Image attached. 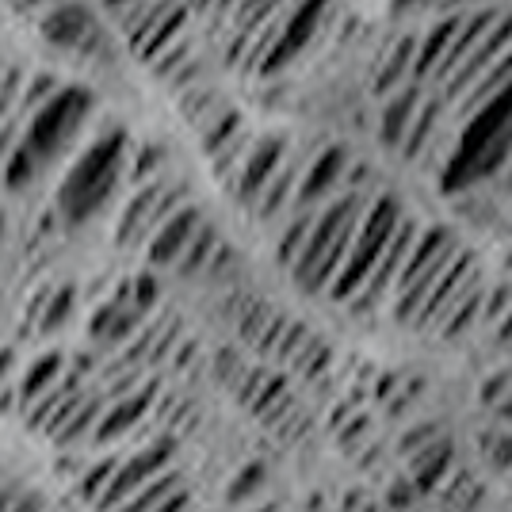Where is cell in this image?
<instances>
[{"mask_svg": "<svg viewBox=\"0 0 512 512\" xmlns=\"http://www.w3.org/2000/svg\"><path fill=\"white\" fill-rule=\"evenodd\" d=\"M172 455H176L172 440H165V436H161V440H153L150 448L134 451L130 459H123V463H119V470H115V478H111V486H107V493L100 497L96 512L123 509L134 493H142L153 478H161V474L169 470Z\"/></svg>", "mask_w": 512, "mask_h": 512, "instance_id": "5", "label": "cell"}, {"mask_svg": "<svg viewBox=\"0 0 512 512\" xmlns=\"http://www.w3.org/2000/svg\"><path fill=\"white\" fill-rule=\"evenodd\" d=\"M360 222H363L360 195H344V199L329 203L314 218V230L306 237L299 260H295V279H299L310 295L329 291L333 279L341 276L344 260L352 253V241L360 234Z\"/></svg>", "mask_w": 512, "mask_h": 512, "instance_id": "1", "label": "cell"}, {"mask_svg": "<svg viewBox=\"0 0 512 512\" xmlns=\"http://www.w3.org/2000/svg\"><path fill=\"white\" fill-rule=\"evenodd\" d=\"M16 85H20V77H16V69H12V77H4V85H0V115H4L8 100L16 96Z\"/></svg>", "mask_w": 512, "mask_h": 512, "instance_id": "31", "label": "cell"}, {"mask_svg": "<svg viewBox=\"0 0 512 512\" xmlns=\"http://www.w3.org/2000/svg\"><path fill=\"white\" fill-rule=\"evenodd\" d=\"M58 375H62V356L58 352H46L43 360H35L27 367V375H23L20 383V402L27 409L35 406V402H43L46 394L58 386Z\"/></svg>", "mask_w": 512, "mask_h": 512, "instance_id": "12", "label": "cell"}, {"mask_svg": "<svg viewBox=\"0 0 512 512\" xmlns=\"http://www.w3.org/2000/svg\"><path fill=\"white\" fill-rule=\"evenodd\" d=\"M161 157H165L161 150H146V153H142V161H138V176H142V172H150L153 161H161Z\"/></svg>", "mask_w": 512, "mask_h": 512, "instance_id": "32", "label": "cell"}, {"mask_svg": "<svg viewBox=\"0 0 512 512\" xmlns=\"http://www.w3.org/2000/svg\"><path fill=\"white\" fill-rule=\"evenodd\" d=\"M184 509H188V493L176 490V493L169 497V501H165V505H157L153 512H184Z\"/></svg>", "mask_w": 512, "mask_h": 512, "instance_id": "30", "label": "cell"}, {"mask_svg": "<svg viewBox=\"0 0 512 512\" xmlns=\"http://www.w3.org/2000/svg\"><path fill=\"white\" fill-rule=\"evenodd\" d=\"M287 192H291V172H276V180H272L268 195L260 199V214H264V218H272V214L287 203Z\"/></svg>", "mask_w": 512, "mask_h": 512, "instance_id": "26", "label": "cell"}, {"mask_svg": "<svg viewBox=\"0 0 512 512\" xmlns=\"http://www.w3.org/2000/svg\"><path fill=\"white\" fill-rule=\"evenodd\" d=\"M50 88H54V81H50V77H39V81H35V85H31V92H27V96H23V104L27 107H35L39 104V100H50Z\"/></svg>", "mask_w": 512, "mask_h": 512, "instance_id": "28", "label": "cell"}, {"mask_svg": "<svg viewBox=\"0 0 512 512\" xmlns=\"http://www.w3.org/2000/svg\"><path fill=\"white\" fill-rule=\"evenodd\" d=\"M176 490H184V486H180V470H165L161 478H153L146 490L134 493L127 505H123V509H115V512H153L157 505H165Z\"/></svg>", "mask_w": 512, "mask_h": 512, "instance_id": "16", "label": "cell"}, {"mask_svg": "<svg viewBox=\"0 0 512 512\" xmlns=\"http://www.w3.org/2000/svg\"><path fill=\"white\" fill-rule=\"evenodd\" d=\"M321 4H325V0H306L299 12L287 20V27L279 31L276 46H272V54L264 58V69H276V65H283L287 58H295V54H299L302 43H306V39H310V31H314V23H318Z\"/></svg>", "mask_w": 512, "mask_h": 512, "instance_id": "8", "label": "cell"}, {"mask_svg": "<svg viewBox=\"0 0 512 512\" xmlns=\"http://www.w3.org/2000/svg\"><path fill=\"white\" fill-rule=\"evenodd\" d=\"M123 150H127V134L111 130L104 138H96L77 165L65 172L62 188H58V211L69 226H81L107 203V195L115 192V180L123 169Z\"/></svg>", "mask_w": 512, "mask_h": 512, "instance_id": "2", "label": "cell"}, {"mask_svg": "<svg viewBox=\"0 0 512 512\" xmlns=\"http://www.w3.org/2000/svg\"><path fill=\"white\" fill-rule=\"evenodd\" d=\"M0 230H4V218H0Z\"/></svg>", "mask_w": 512, "mask_h": 512, "instance_id": "35", "label": "cell"}, {"mask_svg": "<svg viewBox=\"0 0 512 512\" xmlns=\"http://www.w3.org/2000/svg\"><path fill=\"white\" fill-rule=\"evenodd\" d=\"M119 463H123V459H100V463H92V467L85 470V478H81V486H77L81 497L92 501V505H100V497H104L107 486H111V478H115Z\"/></svg>", "mask_w": 512, "mask_h": 512, "instance_id": "17", "label": "cell"}, {"mask_svg": "<svg viewBox=\"0 0 512 512\" xmlns=\"http://www.w3.org/2000/svg\"><path fill=\"white\" fill-rule=\"evenodd\" d=\"M12 509H16V501L8 493H0V512H12Z\"/></svg>", "mask_w": 512, "mask_h": 512, "instance_id": "33", "label": "cell"}, {"mask_svg": "<svg viewBox=\"0 0 512 512\" xmlns=\"http://www.w3.org/2000/svg\"><path fill=\"white\" fill-rule=\"evenodd\" d=\"M138 314L142 310H134L127 302L119 299L107 302V306H100L92 314V337H100V341H123V337H130L138 329Z\"/></svg>", "mask_w": 512, "mask_h": 512, "instance_id": "13", "label": "cell"}, {"mask_svg": "<svg viewBox=\"0 0 512 512\" xmlns=\"http://www.w3.org/2000/svg\"><path fill=\"white\" fill-rule=\"evenodd\" d=\"M451 467V444L444 440H432L425 448H417V459H413V482L417 486H436Z\"/></svg>", "mask_w": 512, "mask_h": 512, "instance_id": "15", "label": "cell"}, {"mask_svg": "<svg viewBox=\"0 0 512 512\" xmlns=\"http://www.w3.org/2000/svg\"><path fill=\"white\" fill-rule=\"evenodd\" d=\"M279 153H283V142H279V138H264V142H256V150L245 157V169H241V199H245V203H256L260 195L268 192V180L276 176Z\"/></svg>", "mask_w": 512, "mask_h": 512, "instance_id": "7", "label": "cell"}, {"mask_svg": "<svg viewBox=\"0 0 512 512\" xmlns=\"http://www.w3.org/2000/svg\"><path fill=\"white\" fill-rule=\"evenodd\" d=\"M157 203H161V192H157V188H142V192L127 203V211L119 218V230H115V241H119L123 249L134 245L146 230H157V226H161V222H157Z\"/></svg>", "mask_w": 512, "mask_h": 512, "instance_id": "9", "label": "cell"}, {"mask_svg": "<svg viewBox=\"0 0 512 512\" xmlns=\"http://www.w3.org/2000/svg\"><path fill=\"white\" fill-rule=\"evenodd\" d=\"M12 367H16V352H12V348H0V394L8 390V379H12Z\"/></svg>", "mask_w": 512, "mask_h": 512, "instance_id": "29", "label": "cell"}, {"mask_svg": "<svg viewBox=\"0 0 512 512\" xmlns=\"http://www.w3.org/2000/svg\"><path fill=\"white\" fill-rule=\"evenodd\" d=\"M35 165H39V157L27 146H16V150L8 153V161H4V184L8 188H23L35 176Z\"/></svg>", "mask_w": 512, "mask_h": 512, "instance_id": "19", "label": "cell"}, {"mask_svg": "<svg viewBox=\"0 0 512 512\" xmlns=\"http://www.w3.org/2000/svg\"><path fill=\"white\" fill-rule=\"evenodd\" d=\"M88 27L92 23H88V12L81 4H62L43 20V35L54 46H77L88 35Z\"/></svg>", "mask_w": 512, "mask_h": 512, "instance_id": "11", "label": "cell"}, {"mask_svg": "<svg viewBox=\"0 0 512 512\" xmlns=\"http://www.w3.org/2000/svg\"><path fill=\"white\" fill-rule=\"evenodd\" d=\"M264 490V467L260 463H249V467H241V474H237L234 482H230V490H226V497L230 501H249V497H256V493Z\"/></svg>", "mask_w": 512, "mask_h": 512, "instance_id": "23", "label": "cell"}, {"mask_svg": "<svg viewBox=\"0 0 512 512\" xmlns=\"http://www.w3.org/2000/svg\"><path fill=\"white\" fill-rule=\"evenodd\" d=\"M153 302H157V279L150 272H142V276L130 283V306L134 310H150Z\"/></svg>", "mask_w": 512, "mask_h": 512, "instance_id": "27", "label": "cell"}, {"mask_svg": "<svg viewBox=\"0 0 512 512\" xmlns=\"http://www.w3.org/2000/svg\"><path fill=\"white\" fill-rule=\"evenodd\" d=\"M88 104H92V92L81 88V85L54 92V96L35 111V119H31V127H27L23 146L35 153L39 161L50 157V153H58L65 146V138L81 127V119L88 115Z\"/></svg>", "mask_w": 512, "mask_h": 512, "instance_id": "4", "label": "cell"}, {"mask_svg": "<svg viewBox=\"0 0 512 512\" xmlns=\"http://www.w3.org/2000/svg\"><path fill=\"white\" fill-rule=\"evenodd\" d=\"M341 165H344V153L341 150H325L310 165V172H306V180H302V188H299V203L302 207H314L321 195L333 188V180L341 176Z\"/></svg>", "mask_w": 512, "mask_h": 512, "instance_id": "14", "label": "cell"}, {"mask_svg": "<svg viewBox=\"0 0 512 512\" xmlns=\"http://www.w3.org/2000/svg\"><path fill=\"white\" fill-rule=\"evenodd\" d=\"M211 249H214V230H211V226H199V234L192 237L188 253H184V260H180V272H184V276H195L199 268H207Z\"/></svg>", "mask_w": 512, "mask_h": 512, "instance_id": "20", "label": "cell"}, {"mask_svg": "<svg viewBox=\"0 0 512 512\" xmlns=\"http://www.w3.org/2000/svg\"><path fill=\"white\" fill-rule=\"evenodd\" d=\"M73 302H77L73 287H62V291H54V295H50V302H46L39 329H43V333H58L65 321H69V314H73Z\"/></svg>", "mask_w": 512, "mask_h": 512, "instance_id": "18", "label": "cell"}, {"mask_svg": "<svg viewBox=\"0 0 512 512\" xmlns=\"http://www.w3.org/2000/svg\"><path fill=\"white\" fill-rule=\"evenodd\" d=\"M180 27H184V8H169V12H165V16H161V23H157V27H153L150 46H146V50H142V54H146V58H157V54H161V50H165V46H172V35H176V31H180Z\"/></svg>", "mask_w": 512, "mask_h": 512, "instance_id": "21", "label": "cell"}, {"mask_svg": "<svg viewBox=\"0 0 512 512\" xmlns=\"http://www.w3.org/2000/svg\"><path fill=\"white\" fill-rule=\"evenodd\" d=\"M241 127V115L237 111H222L218 115V123H214L211 130H207V138H203V146H207V153H218L230 138H234V130Z\"/></svg>", "mask_w": 512, "mask_h": 512, "instance_id": "25", "label": "cell"}, {"mask_svg": "<svg viewBox=\"0 0 512 512\" xmlns=\"http://www.w3.org/2000/svg\"><path fill=\"white\" fill-rule=\"evenodd\" d=\"M96 425H100V402H85V406L77 409V417L58 432V440L69 448L73 440H81V436H88V432H96Z\"/></svg>", "mask_w": 512, "mask_h": 512, "instance_id": "22", "label": "cell"}, {"mask_svg": "<svg viewBox=\"0 0 512 512\" xmlns=\"http://www.w3.org/2000/svg\"><path fill=\"white\" fill-rule=\"evenodd\" d=\"M199 226H203V218H199L195 207H180L172 218H165V222L157 226V234L150 237V264L153 268L180 264L184 253H188V245H192V237L199 234Z\"/></svg>", "mask_w": 512, "mask_h": 512, "instance_id": "6", "label": "cell"}, {"mask_svg": "<svg viewBox=\"0 0 512 512\" xmlns=\"http://www.w3.org/2000/svg\"><path fill=\"white\" fill-rule=\"evenodd\" d=\"M12 512H35V505H31V501H20V505H16Z\"/></svg>", "mask_w": 512, "mask_h": 512, "instance_id": "34", "label": "cell"}, {"mask_svg": "<svg viewBox=\"0 0 512 512\" xmlns=\"http://www.w3.org/2000/svg\"><path fill=\"white\" fill-rule=\"evenodd\" d=\"M150 398L153 390H142V394H134V398H123V402H115V406L107 409L104 417H100V425H96V440H119V436H127L130 428L138 425L142 417H146V409H150Z\"/></svg>", "mask_w": 512, "mask_h": 512, "instance_id": "10", "label": "cell"}, {"mask_svg": "<svg viewBox=\"0 0 512 512\" xmlns=\"http://www.w3.org/2000/svg\"><path fill=\"white\" fill-rule=\"evenodd\" d=\"M409 111H413V96H398L394 104H386V115H383L386 142H398V138H402V127H406Z\"/></svg>", "mask_w": 512, "mask_h": 512, "instance_id": "24", "label": "cell"}, {"mask_svg": "<svg viewBox=\"0 0 512 512\" xmlns=\"http://www.w3.org/2000/svg\"><path fill=\"white\" fill-rule=\"evenodd\" d=\"M398 226H402V214H398V207H394L390 199H379V203H371V207L363 211L360 234L352 241V253L344 260L341 276L333 279V287H329L333 299L356 302V295L367 287V279L375 276L379 260H383V253L390 249Z\"/></svg>", "mask_w": 512, "mask_h": 512, "instance_id": "3", "label": "cell"}]
</instances>
